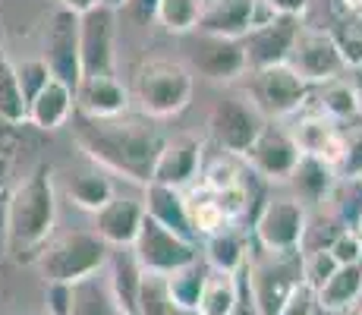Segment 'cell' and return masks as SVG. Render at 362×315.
<instances>
[{
  "mask_svg": "<svg viewBox=\"0 0 362 315\" xmlns=\"http://www.w3.org/2000/svg\"><path fill=\"white\" fill-rule=\"evenodd\" d=\"M132 256L139 258L142 271L148 275H173L180 268H189V265L199 262V252H196V243L183 240V236L170 234L167 227H161L158 221H151L145 214L142 227H139L136 240H132Z\"/></svg>",
  "mask_w": 362,
  "mask_h": 315,
  "instance_id": "cell-7",
  "label": "cell"
},
{
  "mask_svg": "<svg viewBox=\"0 0 362 315\" xmlns=\"http://www.w3.org/2000/svg\"><path fill=\"white\" fill-rule=\"evenodd\" d=\"M240 277L246 281L259 315H277L290 293L303 284V252H281V256L268 252L264 262L243 265Z\"/></svg>",
  "mask_w": 362,
  "mask_h": 315,
  "instance_id": "cell-5",
  "label": "cell"
},
{
  "mask_svg": "<svg viewBox=\"0 0 362 315\" xmlns=\"http://www.w3.org/2000/svg\"><path fill=\"white\" fill-rule=\"evenodd\" d=\"M16 155H19V126L0 120V186H6V177H10L13 164H16Z\"/></svg>",
  "mask_w": 362,
  "mask_h": 315,
  "instance_id": "cell-38",
  "label": "cell"
},
{
  "mask_svg": "<svg viewBox=\"0 0 362 315\" xmlns=\"http://www.w3.org/2000/svg\"><path fill=\"white\" fill-rule=\"evenodd\" d=\"M145 214L151 221H158L161 227H167L170 234L183 236V240L196 243V230H192V221H189V205H186V195L180 189H170V186H161V183H148L145 186Z\"/></svg>",
  "mask_w": 362,
  "mask_h": 315,
  "instance_id": "cell-20",
  "label": "cell"
},
{
  "mask_svg": "<svg viewBox=\"0 0 362 315\" xmlns=\"http://www.w3.org/2000/svg\"><path fill=\"white\" fill-rule=\"evenodd\" d=\"M305 227V208L299 199H264L262 208L252 214V230L255 240L262 243V249H268L271 256H281V252H299L303 246Z\"/></svg>",
  "mask_w": 362,
  "mask_h": 315,
  "instance_id": "cell-6",
  "label": "cell"
},
{
  "mask_svg": "<svg viewBox=\"0 0 362 315\" xmlns=\"http://www.w3.org/2000/svg\"><path fill=\"white\" fill-rule=\"evenodd\" d=\"M309 86L287 67H268L249 73V101L262 117H290L305 104Z\"/></svg>",
  "mask_w": 362,
  "mask_h": 315,
  "instance_id": "cell-9",
  "label": "cell"
},
{
  "mask_svg": "<svg viewBox=\"0 0 362 315\" xmlns=\"http://www.w3.org/2000/svg\"><path fill=\"white\" fill-rule=\"evenodd\" d=\"M315 306H318V297H315V290H312L309 284H299L293 293H290V299L281 306V312L277 315H312L315 312Z\"/></svg>",
  "mask_w": 362,
  "mask_h": 315,
  "instance_id": "cell-41",
  "label": "cell"
},
{
  "mask_svg": "<svg viewBox=\"0 0 362 315\" xmlns=\"http://www.w3.org/2000/svg\"><path fill=\"white\" fill-rule=\"evenodd\" d=\"M344 315H356V312H344Z\"/></svg>",
  "mask_w": 362,
  "mask_h": 315,
  "instance_id": "cell-53",
  "label": "cell"
},
{
  "mask_svg": "<svg viewBox=\"0 0 362 315\" xmlns=\"http://www.w3.org/2000/svg\"><path fill=\"white\" fill-rule=\"evenodd\" d=\"M340 265H337V258L331 256L328 249H322V252H305L303 256V284H309L312 290H322L325 284L334 277V271H337Z\"/></svg>",
  "mask_w": 362,
  "mask_h": 315,
  "instance_id": "cell-35",
  "label": "cell"
},
{
  "mask_svg": "<svg viewBox=\"0 0 362 315\" xmlns=\"http://www.w3.org/2000/svg\"><path fill=\"white\" fill-rule=\"evenodd\" d=\"M142 221H145L142 202L127 199V195H114V199L95 214V234H98L110 249L132 246V240H136Z\"/></svg>",
  "mask_w": 362,
  "mask_h": 315,
  "instance_id": "cell-17",
  "label": "cell"
},
{
  "mask_svg": "<svg viewBox=\"0 0 362 315\" xmlns=\"http://www.w3.org/2000/svg\"><path fill=\"white\" fill-rule=\"evenodd\" d=\"M161 126L148 117H114V120H95V117L76 114V142L82 145L92 161L120 173L132 183H151L155 161L164 149Z\"/></svg>",
  "mask_w": 362,
  "mask_h": 315,
  "instance_id": "cell-1",
  "label": "cell"
},
{
  "mask_svg": "<svg viewBox=\"0 0 362 315\" xmlns=\"http://www.w3.org/2000/svg\"><path fill=\"white\" fill-rule=\"evenodd\" d=\"M202 164V145L192 136H167L164 149L155 161L151 183H161L170 189H183L199 173Z\"/></svg>",
  "mask_w": 362,
  "mask_h": 315,
  "instance_id": "cell-15",
  "label": "cell"
},
{
  "mask_svg": "<svg viewBox=\"0 0 362 315\" xmlns=\"http://www.w3.org/2000/svg\"><path fill=\"white\" fill-rule=\"evenodd\" d=\"M328 252L337 258V265H359V258H362V236L356 234V230L344 227L337 236H334V243L328 246Z\"/></svg>",
  "mask_w": 362,
  "mask_h": 315,
  "instance_id": "cell-39",
  "label": "cell"
},
{
  "mask_svg": "<svg viewBox=\"0 0 362 315\" xmlns=\"http://www.w3.org/2000/svg\"><path fill=\"white\" fill-rule=\"evenodd\" d=\"M240 183H243V171L230 158H214L202 171V189H208V193H224V189H233Z\"/></svg>",
  "mask_w": 362,
  "mask_h": 315,
  "instance_id": "cell-36",
  "label": "cell"
},
{
  "mask_svg": "<svg viewBox=\"0 0 362 315\" xmlns=\"http://www.w3.org/2000/svg\"><path fill=\"white\" fill-rule=\"evenodd\" d=\"M136 98L148 120L173 117L192 98V73L177 60H145L136 69Z\"/></svg>",
  "mask_w": 362,
  "mask_h": 315,
  "instance_id": "cell-4",
  "label": "cell"
},
{
  "mask_svg": "<svg viewBox=\"0 0 362 315\" xmlns=\"http://www.w3.org/2000/svg\"><path fill=\"white\" fill-rule=\"evenodd\" d=\"M233 315H259V309H255V303H252V297H249L246 281H243V277H240V303H236Z\"/></svg>",
  "mask_w": 362,
  "mask_h": 315,
  "instance_id": "cell-45",
  "label": "cell"
},
{
  "mask_svg": "<svg viewBox=\"0 0 362 315\" xmlns=\"http://www.w3.org/2000/svg\"><path fill=\"white\" fill-rule=\"evenodd\" d=\"M107 287L114 293L117 306H120L123 315H136V299H139V287H142V265L139 258L132 256V246H120V249H110L107 256Z\"/></svg>",
  "mask_w": 362,
  "mask_h": 315,
  "instance_id": "cell-21",
  "label": "cell"
},
{
  "mask_svg": "<svg viewBox=\"0 0 362 315\" xmlns=\"http://www.w3.org/2000/svg\"><path fill=\"white\" fill-rule=\"evenodd\" d=\"M47 69L57 82H64L66 88H79L82 82V63H79V16L76 13L57 10L51 13V23L45 32V57Z\"/></svg>",
  "mask_w": 362,
  "mask_h": 315,
  "instance_id": "cell-10",
  "label": "cell"
},
{
  "mask_svg": "<svg viewBox=\"0 0 362 315\" xmlns=\"http://www.w3.org/2000/svg\"><path fill=\"white\" fill-rule=\"evenodd\" d=\"M79 63L82 79L114 76V10L98 4L79 16Z\"/></svg>",
  "mask_w": 362,
  "mask_h": 315,
  "instance_id": "cell-13",
  "label": "cell"
},
{
  "mask_svg": "<svg viewBox=\"0 0 362 315\" xmlns=\"http://www.w3.org/2000/svg\"><path fill=\"white\" fill-rule=\"evenodd\" d=\"M25 117H29V104L23 98V88H19L16 67L0 54V120L23 126Z\"/></svg>",
  "mask_w": 362,
  "mask_h": 315,
  "instance_id": "cell-30",
  "label": "cell"
},
{
  "mask_svg": "<svg viewBox=\"0 0 362 315\" xmlns=\"http://www.w3.org/2000/svg\"><path fill=\"white\" fill-rule=\"evenodd\" d=\"M299 155L303 151H299L293 132L281 130L274 123H264L259 139L249 145V151L243 158H246L249 171L259 173L262 180H290L299 164Z\"/></svg>",
  "mask_w": 362,
  "mask_h": 315,
  "instance_id": "cell-14",
  "label": "cell"
},
{
  "mask_svg": "<svg viewBox=\"0 0 362 315\" xmlns=\"http://www.w3.org/2000/svg\"><path fill=\"white\" fill-rule=\"evenodd\" d=\"M107 256L110 246L95 230H73L47 243L35 258V268L41 271L45 284H79L98 275L107 265Z\"/></svg>",
  "mask_w": 362,
  "mask_h": 315,
  "instance_id": "cell-3",
  "label": "cell"
},
{
  "mask_svg": "<svg viewBox=\"0 0 362 315\" xmlns=\"http://www.w3.org/2000/svg\"><path fill=\"white\" fill-rule=\"evenodd\" d=\"M337 173L346 183H359L362 180V130L346 132L344 158H340V164H337Z\"/></svg>",
  "mask_w": 362,
  "mask_h": 315,
  "instance_id": "cell-37",
  "label": "cell"
},
{
  "mask_svg": "<svg viewBox=\"0 0 362 315\" xmlns=\"http://www.w3.org/2000/svg\"><path fill=\"white\" fill-rule=\"evenodd\" d=\"M136 315H177L170 303V293H167V277L145 271L136 299Z\"/></svg>",
  "mask_w": 362,
  "mask_h": 315,
  "instance_id": "cell-33",
  "label": "cell"
},
{
  "mask_svg": "<svg viewBox=\"0 0 362 315\" xmlns=\"http://www.w3.org/2000/svg\"><path fill=\"white\" fill-rule=\"evenodd\" d=\"M73 108H76V92L66 88L64 82L51 79L45 92L29 104V117H25V123H32L35 130L54 132L73 117Z\"/></svg>",
  "mask_w": 362,
  "mask_h": 315,
  "instance_id": "cell-22",
  "label": "cell"
},
{
  "mask_svg": "<svg viewBox=\"0 0 362 315\" xmlns=\"http://www.w3.org/2000/svg\"><path fill=\"white\" fill-rule=\"evenodd\" d=\"M120 315H123V312H120Z\"/></svg>",
  "mask_w": 362,
  "mask_h": 315,
  "instance_id": "cell-54",
  "label": "cell"
},
{
  "mask_svg": "<svg viewBox=\"0 0 362 315\" xmlns=\"http://www.w3.org/2000/svg\"><path fill=\"white\" fill-rule=\"evenodd\" d=\"M255 6H259V0H214V4L202 6L196 32L243 41V35L255 25Z\"/></svg>",
  "mask_w": 362,
  "mask_h": 315,
  "instance_id": "cell-16",
  "label": "cell"
},
{
  "mask_svg": "<svg viewBox=\"0 0 362 315\" xmlns=\"http://www.w3.org/2000/svg\"><path fill=\"white\" fill-rule=\"evenodd\" d=\"M340 4L350 13V19H362V0H340Z\"/></svg>",
  "mask_w": 362,
  "mask_h": 315,
  "instance_id": "cell-47",
  "label": "cell"
},
{
  "mask_svg": "<svg viewBox=\"0 0 362 315\" xmlns=\"http://www.w3.org/2000/svg\"><path fill=\"white\" fill-rule=\"evenodd\" d=\"M101 0H60V6L69 13H76V16H82V13H88L92 6H98Z\"/></svg>",
  "mask_w": 362,
  "mask_h": 315,
  "instance_id": "cell-46",
  "label": "cell"
},
{
  "mask_svg": "<svg viewBox=\"0 0 362 315\" xmlns=\"http://www.w3.org/2000/svg\"><path fill=\"white\" fill-rule=\"evenodd\" d=\"M57 221V189L47 164H38L29 177L10 186V256L32 262L51 243Z\"/></svg>",
  "mask_w": 362,
  "mask_h": 315,
  "instance_id": "cell-2",
  "label": "cell"
},
{
  "mask_svg": "<svg viewBox=\"0 0 362 315\" xmlns=\"http://www.w3.org/2000/svg\"><path fill=\"white\" fill-rule=\"evenodd\" d=\"M47 315H69L73 309V284H45Z\"/></svg>",
  "mask_w": 362,
  "mask_h": 315,
  "instance_id": "cell-40",
  "label": "cell"
},
{
  "mask_svg": "<svg viewBox=\"0 0 362 315\" xmlns=\"http://www.w3.org/2000/svg\"><path fill=\"white\" fill-rule=\"evenodd\" d=\"M205 275L208 268L202 265H189V268H180L173 275H167V293H170V303L177 312H196L202 287H205Z\"/></svg>",
  "mask_w": 362,
  "mask_h": 315,
  "instance_id": "cell-29",
  "label": "cell"
},
{
  "mask_svg": "<svg viewBox=\"0 0 362 315\" xmlns=\"http://www.w3.org/2000/svg\"><path fill=\"white\" fill-rule=\"evenodd\" d=\"M299 189V195L303 199H325V195L331 193L334 180H337V171H334L331 164H325L322 158H312V155H299V164L293 171V177H290Z\"/></svg>",
  "mask_w": 362,
  "mask_h": 315,
  "instance_id": "cell-27",
  "label": "cell"
},
{
  "mask_svg": "<svg viewBox=\"0 0 362 315\" xmlns=\"http://www.w3.org/2000/svg\"><path fill=\"white\" fill-rule=\"evenodd\" d=\"M262 126H264V120L259 110H255V104L240 95L218 98V101L211 104V114H208L211 139L227 155H240V158L246 155L249 145L259 139Z\"/></svg>",
  "mask_w": 362,
  "mask_h": 315,
  "instance_id": "cell-8",
  "label": "cell"
},
{
  "mask_svg": "<svg viewBox=\"0 0 362 315\" xmlns=\"http://www.w3.org/2000/svg\"><path fill=\"white\" fill-rule=\"evenodd\" d=\"M356 82H353V88H356V95H359V104H362V67H356Z\"/></svg>",
  "mask_w": 362,
  "mask_h": 315,
  "instance_id": "cell-48",
  "label": "cell"
},
{
  "mask_svg": "<svg viewBox=\"0 0 362 315\" xmlns=\"http://www.w3.org/2000/svg\"><path fill=\"white\" fill-rule=\"evenodd\" d=\"M259 4L268 6L274 16H303L309 0H259Z\"/></svg>",
  "mask_w": 362,
  "mask_h": 315,
  "instance_id": "cell-43",
  "label": "cell"
},
{
  "mask_svg": "<svg viewBox=\"0 0 362 315\" xmlns=\"http://www.w3.org/2000/svg\"><path fill=\"white\" fill-rule=\"evenodd\" d=\"M205 249H208V265L214 271H227V275H240L246 265V246H243L236 230H218V234L205 236Z\"/></svg>",
  "mask_w": 362,
  "mask_h": 315,
  "instance_id": "cell-28",
  "label": "cell"
},
{
  "mask_svg": "<svg viewBox=\"0 0 362 315\" xmlns=\"http://www.w3.org/2000/svg\"><path fill=\"white\" fill-rule=\"evenodd\" d=\"M192 67L208 79H233L246 73V54L240 41L199 35V45L192 47Z\"/></svg>",
  "mask_w": 362,
  "mask_h": 315,
  "instance_id": "cell-19",
  "label": "cell"
},
{
  "mask_svg": "<svg viewBox=\"0 0 362 315\" xmlns=\"http://www.w3.org/2000/svg\"><path fill=\"white\" fill-rule=\"evenodd\" d=\"M10 258V186H0V262Z\"/></svg>",
  "mask_w": 362,
  "mask_h": 315,
  "instance_id": "cell-42",
  "label": "cell"
},
{
  "mask_svg": "<svg viewBox=\"0 0 362 315\" xmlns=\"http://www.w3.org/2000/svg\"><path fill=\"white\" fill-rule=\"evenodd\" d=\"M312 315H331V312H325L322 306H315V312H312Z\"/></svg>",
  "mask_w": 362,
  "mask_h": 315,
  "instance_id": "cell-51",
  "label": "cell"
},
{
  "mask_svg": "<svg viewBox=\"0 0 362 315\" xmlns=\"http://www.w3.org/2000/svg\"><path fill=\"white\" fill-rule=\"evenodd\" d=\"M299 16H274L268 23L255 25L243 35V54H246V69H268V67H281L290 60L296 38H299Z\"/></svg>",
  "mask_w": 362,
  "mask_h": 315,
  "instance_id": "cell-11",
  "label": "cell"
},
{
  "mask_svg": "<svg viewBox=\"0 0 362 315\" xmlns=\"http://www.w3.org/2000/svg\"><path fill=\"white\" fill-rule=\"evenodd\" d=\"M69 315H120L114 293L101 275H92L86 281L73 284V309Z\"/></svg>",
  "mask_w": 362,
  "mask_h": 315,
  "instance_id": "cell-25",
  "label": "cell"
},
{
  "mask_svg": "<svg viewBox=\"0 0 362 315\" xmlns=\"http://www.w3.org/2000/svg\"><path fill=\"white\" fill-rule=\"evenodd\" d=\"M13 67H16V79H19V88H23L25 104H32L35 98L47 88V82L54 79L51 69H47V63L41 57H29L23 63H13Z\"/></svg>",
  "mask_w": 362,
  "mask_h": 315,
  "instance_id": "cell-34",
  "label": "cell"
},
{
  "mask_svg": "<svg viewBox=\"0 0 362 315\" xmlns=\"http://www.w3.org/2000/svg\"><path fill=\"white\" fill-rule=\"evenodd\" d=\"M76 108L82 117H95V120H114L123 117L129 108V92L117 76H95V79H82L76 88Z\"/></svg>",
  "mask_w": 362,
  "mask_h": 315,
  "instance_id": "cell-18",
  "label": "cell"
},
{
  "mask_svg": "<svg viewBox=\"0 0 362 315\" xmlns=\"http://www.w3.org/2000/svg\"><path fill=\"white\" fill-rule=\"evenodd\" d=\"M236 303H240V275L208 268L196 315H233Z\"/></svg>",
  "mask_w": 362,
  "mask_h": 315,
  "instance_id": "cell-24",
  "label": "cell"
},
{
  "mask_svg": "<svg viewBox=\"0 0 362 315\" xmlns=\"http://www.w3.org/2000/svg\"><path fill=\"white\" fill-rule=\"evenodd\" d=\"M315 297H318V306H322L325 312H331V315L350 312L362 299V268L359 265H340V268L334 271V277L315 293Z\"/></svg>",
  "mask_w": 362,
  "mask_h": 315,
  "instance_id": "cell-23",
  "label": "cell"
},
{
  "mask_svg": "<svg viewBox=\"0 0 362 315\" xmlns=\"http://www.w3.org/2000/svg\"><path fill=\"white\" fill-rule=\"evenodd\" d=\"M129 13L139 19V23H148L155 19V10H158V0H127Z\"/></svg>",
  "mask_w": 362,
  "mask_h": 315,
  "instance_id": "cell-44",
  "label": "cell"
},
{
  "mask_svg": "<svg viewBox=\"0 0 362 315\" xmlns=\"http://www.w3.org/2000/svg\"><path fill=\"white\" fill-rule=\"evenodd\" d=\"M350 230H356V234L362 236V205H359V214H356V224H353V227Z\"/></svg>",
  "mask_w": 362,
  "mask_h": 315,
  "instance_id": "cell-50",
  "label": "cell"
},
{
  "mask_svg": "<svg viewBox=\"0 0 362 315\" xmlns=\"http://www.w3.org/2000/svg\"><path fill=\"white\" fill-rule=\"evenodd\" d=\"M287 67L293 69L305 86L309 82H325L328 86V82H334L346 69V60L331 32H299Z\"/></svg>",
  "mask_w": 362,
  "mask_h": 315,
  "instance_id": "cell-12",
  "label": "cell"
},
{
  "mask_svg": "<svg viewBox=\"0 0 362 315\" xmlns=\"http://www.w3.org/2000/svg\"><path fill=\"white\" fill-rule=\"evenodd\" d=\"M199 4H202V6H208V4H214V0H199Z\"/></svg>",
  "mask_w": 362,
  "mask_h": 315,
  "instance_id": "cell-52",
  "label": "cell"
},
{
  "mask_svg": "<svg viewBox=\"0 0 362 315\" xmlns=\"http://www.w3.org/2000/svg\"><path fill=\"white\" fill-rule=\"evenodd\" d=\"M359 110H362L359 95H356V88H353L350 82L334 79V82H328V86H325V92H322V108H318V114H322L325 120L344 123V120H350V117H356Z\"/></svg>",
  "mask_w": 362,
  "mask_h": 315,
  "instance_id": "cell-31",
  "label": "cell"
},
{
  "mask_svg": "<svg viewBox=\"0 0 362 315\" xmlns=\"http://www.w3.org/2000/svg\"><path fill=\"white\" fill-rule=\"evenodd\" d=\"M199 16H202L199 0H158V10H155V19L173 35L192 32Z\"/></svg>",
  "mask_w": 362,
  "mask_h": 315,
  "instance_id": "cell-32",
  "label": "cell"
},
{
  "mask_svg": "<svg viewBox=\"0 0 362 315\" xmlns=\"http://www.w3.org/2000/svg\"><path fill=\"white\" fill-rule=\"evenodd\" d=\"M66 195L82 208V212L98 214L117 193H114V183H110L101 171H88V173H76V177H69Z\"/></svg>",
  "mask_w": 362,
  "mask_h": 315,
  "instance_id": "cell-26",
  "label": "cell"
},
{
  "mask_svg": "<svg viewBox=\"0 0 362 315\" xmlns=\"http://www.w3.org/2000/svg\"><path fill=\"white\" fill-rule=\"evenodd\" d=\"M101 6H107V10H117V6H127V0H101Z\"/></svg>",
  "mask_w": 362,
  "mask_h": 315,
  "instance_id": "cell-49",
  "label": "cell"
}]
</instances>
